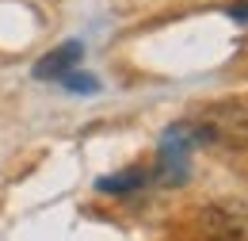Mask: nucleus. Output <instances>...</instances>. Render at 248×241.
Here are the masks:
<instances>
[{"instance_id":"nucleus-1","label":"nucleus","mask_w":248,"mask_h":241,"mask_svg":"<svg viewBox=\"0 0 248 241\" xmlns=\"http://www.w3.org/2000/svg\"><path fill=\"white\" fill-rule=\"evenodd\" d=\"M195 146H217V150H248V111L241 103L206 107L195 119H184Z\"/></svg>"},{"instance_id":"nucleus-2","label":"nucleus","mask_w":248,"mask_h":241,"mask_svg":"<svg viewBox=\"0 0 248 241\" xmlns=\"http://www.w3.org/2000/svg\"><path fill=\"white\" fill-rule=\"evenodd\" d=\"M191 130L187 122H172L160 134V150H156V180L160 184H187L191 176Z\"/></svg>"},{"instance_id":"nucleus-3","label":"nucleus","mask_w":248,"mask_h":241,"mask_svg":"<svg viewBox=\"0 0 248 241\" xmlns=\"http://www.w3.org/2000/svg\"><path fill=\"white\" fill-rule=\"evenodd\" d=\"M248 211L237 203H214L202 211V238L206 241H245Z\"/></svg>"},{"instance_id":"nucleus-4","label":"nucleus","mask_w":248,"mask_h":241,"mask_svg":"<svg viewBox=\"0 0 248 241\" xmlns=\"http://www.w3.org/2000/svg\"><path fill=\"white\" fill-rule=\"evenodd\" d=\"M80 58H84V42L80 38H69V42H62L58 50H50L42 61H34V81H65L77 65H80Z\"/></svg>"},{"instance_id":"nucleus-5","label":"nucleus","mask_w":248,"mask_h":241,"mask_svg":"<svg viewBox=\"0 0 248 241\" xmlns=\"http://www.w3.org/2000/svg\"><path fill=\"white\" fill-rule=\"evenodd\" d=\"M145 184H149V172H145L141 165H134V169L115 172V176H99V180H95V191H103V195H130V191H138V188H145Z\"/></svg>"},{"instance_id":"nucleus-6","label":"nucleus","mask_w":248,"mask_h":241,"mask_svg":"<svg viewBox=\"0 0 248 241\" xmlns=\"http://www.w3.org/2000/svg\"><path fill=\"white\" fill-rule=\"evenodd\" d=\"M62 85L69 92H84V96H95V92H99V81H95L92 73H69Z\"/></svg>"},{"instance_id":"nucleus-7","label":"nucleus","mask_w":248,"mask_h":241,"mask_svg":"<svg viewBox=\"0 0 248 241\" xmlns=\"http://www.w3.org/2000/svg\"><path fill=\"white\" fill-rule=\"evenodd\" d=\"M229 19H237V23H248V0H237V4H229Z\"/></svg>"}]
</instances>
